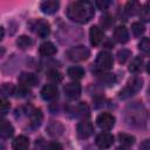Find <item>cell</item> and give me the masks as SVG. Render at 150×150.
I'll return each instance as SVG.
<instances>
[{
	"mask_svg": "<svg viewBox=\"0 0 150 150\" xmlns=\"http://www.w3.org/2000/svg\"><path fill=\"white\" fill-rule=\"evenodd\" d=\"M47 76H48V79H49L50 81L56 82V83L62 81V75H61V73H59V71L55 70V69L48 70V71H47Z\"/></svg>",
	"mask_w": 150,
	"mask_h": 150,
	"instance_id": "obj_32",
	"label": "cell"
},
{
	"mask_svg": "<svg viewBox=\"0 0 150 150\" xmlns=\"http://www.w3.org/2000/svg\"><path fill=\"white\" fill-rule=\"evenodd\" d=\"M28 145H29V139L26 136H18L12 143L13 150H27Z\"/></svg>",
	"mask_w": 150,
	"mask_h": 150,
	"instance_id": "obj_19",
	"label": "cell"
},
{
	"mask_svg": "<svg viewBox=\"0 0 150 150\" xmlns=\"http://www.w3.org/2000/svg\"><path fill=\"white\" fill-rule=\"evenodd\" d=\"M96 123L97 125L101 128V129H104V130H109L114 127L115 124V117L111 115V114H108V112H102L97 116L96 118Z\"/></svg>",
	"mask_w": 150,
	"mask_h": 150,
	"instance_id": "obj_7",
	"label": "cell"
},
{
	"mask_svg": "<svg viewBox=\"0 0 150 150\" xmlns=\"http://www.w3.org/2000/svg\"><path fill=\"white\" fill-rule=\"evenodd\" d=\"M89 38H90V43L93 46H98L102 42L104 35L101 28H98L97 26H93L89 30Z\"/></svg>",
	"mask_w": 150,
	"mask_h": 150,
	"instance_id": "obj_13",
	"label": "cell"
},
{
	"mask_svg": "<svg viewBox=\"0 0 150 150\" xmlns=\"http://www.w3.org/2000/svg\"><path fill=\"white\" fill-rule=\"evenodd\" d=\"M143 86V80L141 77H134L131 79L128 84L120 91V98H128V97H131L132 95H135Z\"/></svg>",
	"mask_w": 150,
	"mask_h": 150,
	"instance_id": "obj_4",
	"label": "cell"
},
{
	"mask_svg": "<svg viewBox=\"0 0 150 150\" xmlns=\"http://www.w3.org/2000/svg\"><path fill=\"white\" fill-rule=\"evenodd\" d=\"M112 56L109 52H100L96 57V67L100 70H109L112 68Z\"/></svg>",
	"mask_w": 150,
	"mask_h": 150,
	"instance_id": "obj_5",
	"label": "cell"
},
{
	"mask_svg": "<svg viewBox=\"0 0 150 150\" xmlns=\"http://www.w3.org/2000/svg\"><path fill=\"white\" fill-rule=\"evenodd\" d=\"M39 82L36 75H34L33 73H22L20 76H19V83H21L22 87H34L36 86Z\"/></svg>",
	"mask_w": 150,
	"mask_h": 150,
	"instance_id": "obj_12",
	"label": "cell"
},
{
	"mask_svg": "<svg viewBox=\"0 0 150 150\" xmlns=\"http://www.w3.org/2000/svg\"><path fill=\"white\" fill-rule=\"evenodd\" d=\"M67 74L73 80H80L84 76V70L81 67H70V68H68Z\"/></svg>",
	"mask_w": 150,
	"mask_h": 150,
	"instance_id": "obj_20",
	"label": "cell"
},
{
	"mask_svg": "<svg viewBox=\"0 0 150 150\" xmlns=\"http://www.w3.org/2000/svg\"><path fill=\"white\" fill-rule=\"evenodd\" d=\"M138 48L144 53V54H149L150 52V41L148 38H143L141 40V42L138 43Z\"/></svg>",
	"mask_w": 150,
	"mask_h": 150,
	"instance_id": "obj_33",
	"label": "cell"
},
{
	"mask_svg": "<svg viewBox=\"0 0 150 150\" xmlns=\"http://www.w3.org/2000/svg\"><path fill=\"white\" fill-rule=\"evenodd\" d=\"M30 27H32V30L40 38H46L50 33L49 23L45 20H36L30 25Z\"/></svg>",
	"mask_w": 150,
	"mask_h": 150,
	"instance_id": "obj_6",
	"label": "cell"
},
{
	"mask_svg": "<svg viewBox=\"0 0 150 150\" xmlns=\"http://www.w3.org/2000/svg\"><path fill=\"white\" fill-rule=\"evenodd\" d=\"M14 94H16V96H20V97H23V96H26L27 94H28V88H26V87H19V89H16L15 88V90H14Z\"/></svg>",
	"mask_w": 150,
	"mask_h": 150,
	"instance_id": "obj_36",
	"label": "cell"
},
{
	"mask_svg": "<svg viewBox=\"0 0 150 150\" xmlns=\"http://www.w3.org/2000/svg\"><path fill=\"white\" fill-rule=\"evenodd\" d=\"M131 30H132L135 36H141L145 32V27L142 22H134L131 25Z\"/></svg>",
	"mask_w": 150,
	"mask_h": 150,
	"instance_id": "obj_27",
	"label": "cell"
},
{
	"mask_svg": "<svg viewBox=\"0 0 150 150\" xmlns=\"http://www.w3.org/2000/svg\"><path fill=\"white\" fill-rule=\"evenodd\" d=\"M100 23H101L102 28L109 29V28L114 25V18H112L110 14H104V15L101 18V20H100Z\"/></svg>",
	"mask_w": 150,
	"mask_h": 150,
	"instance_id": "obj_25",
	"label": "cell"
},
{
	"mask_svg": "<svg viewBox=\"0 0 150 150\" xmlns=\"http://www.w3.org/2000/svg\"><path fill=\"white\" fill-rule=\"evenodd\" d=\"M39 52L41 55L43 56H52L54 54H56L57 49L55 47V45L53 42H49V41H46L43 43H41L40 48H39Z\"/></svg>",
	"mask_w": 150,
	"mask_h": 150,
	"instance_id": "obj_18",
	"label": "cell"
},
{
	"mask_svg": "<svg viewBox=\"0 0 150 150\" xmlns=\"http://www.w3.org/2000/svg\"><path fill=\"white\" fill-rule=\"evenodd\" d=\"M139 9H141V6L137 1H129L125 5V12L128 15H135L139 12Z\"/></svg>",
	"mask_w": 150,
	"mask_h": 150,
	"instance_id": "obj_22",
	"label": "cell"
},
{
	"mask_svg": "<svg viewBox=\"0 0 150 150\" xmlns=\"http://www.w3.org/2000/svg\"><path fill=\"white\" fill-rule=\"evenodd\" d=\"M139 15H141V19H143L144 21H149L150 14H149V4L148 2L139 9Z\"/></svg>",
	"mask_w": 150,
	"mask_h": 150,
	"instance_id": "obj_34",
	"label": "cell"
},
{
	"mask_svg": "<svg viewBox=\"0 0 150 150\" xmlns=\"http://www.w3.org/2000/svg\"><path fill=\"white\" fill-rule=\"evenodd\" d=\"M9 110V103L5 98H0V116H4Z\"/></svg>",
	"mask_w": 150,
	"mask_h": 150,
	"instance_id": "obj_35",
	"label": "cell"
},
{
	"mask_svg": "<svg viewBox=\"0 0 150 150\" xmlns=\"http://www.w3.org/2000/svg\"><path fill=\"white\" fill-rule=\"evenodd\" d=\"M42 120V115L40 110H33V112L30 114V123L34 127H39Z\"/></svg>",
	"mask_w": 150,
	"mask_h": 150,
	"instance_id": "obj_30",
	"label": "cell"
},
{
	"mask_svg": "<svg viewBox=\"0 0 150 150\" xmlns=\"http://www.w3.org/2000/svg\"><path fill=\"white\" fill-rule=\"evenodd\" d=\"M93 131H94L93 124L88 121H82L77 124L76 132H77V136L80 138H88L89 136H91Z\"/></svg>",
	"mask_w": 150,
	"mask_h": 150,
	"instance_id": "obj_9",
	"label": "cell"
},
{
	"mask_svg": "<svg viewBox=\"0 0 150 150\" xmlns=\"http://www.w3.org/2000/svg\"><path fill=\"white\" fill-rule=\"evenodd\" d=\"M96 4V6L100 8V9H107L109 6H110V1H96L95 2Z\"/></svg>",
	"mask_w": 150,
	"mask_h": 150,
	"instance_id": "obj_38",
	"label": "cell"
},
{
	"mask_svg": "<svg viewBox=\"0 0 150 150\" xmlns=\"http://www.w3.org/2000/svg\"><path fill=\"white\" fill-rule=\"evenodd\" d=\"M142 64H143V57H142V56H136V57L131 61V63H130V66H129V70H130L131 73H137V71L141 70Z\"/></svg>",
	"mask_w": 150,
	"mask_h": 150,
	"instance_id": "obj_23",
	"label": "cell"
},
{
	"mask_svg": "<svg viewBox=\"0 0 150 150\" xmlns=\"http://www.w3.org/2000/svg\"><path fill=\"white\" fill-rule=\"evenodd\" d=\"M14 134L13 125L5 120H0V138H9Z\"/></svg>",
	"mask_w": 150,
	"mask_h": 150,
	"instance_id": "obj_15",
	"label": "cell"
},
{
	"mask_svg": "<svg viewBox=\"0 0 150 150\" xmlns=\"http://www.w3.org/2000/svg\"><path fill=\"white\" fill-rule=\"evenodd\" d=\"M4 35H5V30H4V27H0V41L2 40Z\"/></svg>",
	"mask_w": 150,
	"mask_h": 150,
	"instance_id": "obj_40",
	"label": "cell"
},
{
	"mask_svg": "<svg viewBox=\"0 0 150 150\" xmlns=\"http://www.w3.org/2000/svg\"><path fill=\"white\" fill-rule=\"evenodd\" d=\"M59 7H60V2L59 1H55V0L43 1L40 5V8H41V11L45 14H54L55 12H57Z\"/></svg>",
	"mask_w": 150,
	"mask_h": 150,
	"instance_id": "obj_14",
	"label": "cell"
},
{
	"mask_svg": "<svg viewBox=\"0 0 150 150\" xmlns=\"http://www.w3.org/2000/svg\"><path fill=\"white\" fill-rule=\"evenodd\" d=\"M5 52H6L5 48H4V47H0V56H2V55L5 54Z\"/></svg>",
	"mask_w": 150,
	"mask_h": 150,
	"instance_id": "obj_41",
	"label": "cell"
},
{
	"mask_svg": "<svg viewBox=\"0 0 150 150\" xmlns=\"http://www.w3.org/2000/svg\"><path fill=\"white\" fill-rule=\"evenodd\" d=\"M47 150H62V145L59 142H53L48 144Z\"/></svg>",
	"mask_w": 150,
	"mask_h": 150,
	"instance_id": "obj_37",
	"label": "cell"
},
{
	"mask_svg": "<svg viewBox=\"0 0 150 150\" xmlns=\"http://www.w3.org/2000/svg\"><path fill=\"white\" fill-rule=\"evenodd\" d=\"M63 91H64V94L68 98L76 100L81 95V86L76 82H70V83H67L63 87Z\"/></svg>",
	"mask_w": 150,
	"mask_h": 150,
	"instance_id": "obj_8",
	"label": "cell"
},
{
	"mask_svg": "<svg viewBox=\"0 0 150 150\" xmlns=\"http://www.w3.org/2000/svg\"><path fill=\"white\" fill-rule=\"evenodd\" d=\"M98 81L104 86H111L115 82V76L112 74H102L98 77Z\"/></svg>",
	"mask_w": 150,
	"mask_h": 150,
	"instance_id": "obj_28",
	"label": "cell"
},
{
	"mask_svg": "<svg viewBox=\"0 0 150 150\" xmlns=\"http://www.w3.org/2000/svg\"><path fill=\"white\" fill-rule=\"evenodd\" d=\"M116 150H129V149H128V148H121V146H120V148H117Z\"/></svg>",
	"mask_w": 150,
	"mask_h": 150,
	"instance_id": "obj_42",
	"label": "cell"
},
{
	"mask_svg": "<svg viewBox=\"0 0 150 150\" xmlns=\"http://www.w3.org/2000/svg\"><path fill=\"white\" fill-rule=\"evenodd\" d=\"M16 45H18L19 48H21V49H26V48L30 47V45H32V40H30V38H28L27 35H21V36L18 38V40H16Z\"/></svg>",
	"mask_w": 150,
	"mask_h": 150,
	"instance_id": "obj_24",
	"label": "cell"
},
{
	"mask_svg": "<svg viewBox=\"0 0 150 150\" xmlns=\"http://www.w3.org/2000/svg\"><path fill=\"white\" fill-rule=\"evenodd\" d=\"M66 55L70 61L80 62V61L87 60L90 56V50L84 46H76V47H71L70 49H68Z\"/></svg>",
	"mask_w": 150,
	"mask_h": 150,
	"instance_id": "obj_3",
	"label": "cell"
},
{
	"mask_svg": "<svg viewBox=\"0 0 150 150\" xmlns=\"http://www.w3.org/2000/svg\"><path fill=\"white\" fill-rule=\"evenodd\" d=\"M118 139L123 145H132L135 142V137L128 134H118Z\"/></svg>",
	"mask_w": 150,
	"mask_h": 150,
	"instance_id": "obj_29",
	"label": "cell"
},
{
	"mask_svg": "<svg viewBox=\"0 0 150 150\" xmlns=\"http://www.w3.org/2000/svg\"><path fill=\"white\" fill-rule=\"evenodd\" d=\"M141 150H150V141L149 139H145L142 144H141Z\"/></svg>",
	"mask_w": 150,
	"mask_h": 150,
	"instance_id": "obj_39",
	"label": "cell"
},
{
	"mask_svg": "<svg viewBox=\"0 0 150 150\" xmlns=\"http://www.w3.org/2000/svg\"><path fill=\"white\" fill-rule=\"evenodd\" d=\"M74 115L81 118H87L89 116V107L86 103H80L76 105V108L74 109Z\"/></svg>",
	"mask_w": 150,
	"mask_h": 150,
	"instance_id": "obj_21",
	"label": "cell"
},
{
	"mask_svg": "<svg viewBox=\"0 0 150 150\" xmlns=\"http://www.w3.org/2000/svg\"><path fill=\"white\" fill-rule=\"evenodd\" d=\"M41 96L46 101H53V100L57 98L59 90H57L56 86H54V84H46L41 89Z\"/></svg>",
	"mask_w": 150,
	"mask_h": 150,
	"instance_id": "obj_10",
	"label": "cell"
},
{
	"mask_svg": "<svg viewBox=\"0 0 150 150\" xmlns=\"http://www.w3.org/2000/svg\"><path fill=\"white\" fill-rule=\"evenodd\" d=\"M131 56V52L129 49H121L117 52V60L120 63H124Z\"/></svg>",
	"mask_w": 150,
	"mask_h": 150,
	"instance_id": "obj_31",
	"label": "cell"
},
{
	"mask_svg": "<svg viewBox=\"0 0 150 150\" xmlns=\"http://www.w3.org/2000/svg\"><path fill=\"white\" fill-rule=\"evenodd\" d=\"M125 118L129 125L132 127H144L146 124L148 114L145 108L139 103L130 104L125 110Z\"/></svg>",
	"mask_w": 150,
	"mask_h": 150,
	"instance_id": "obj_2",
	"label": "cell"
},
{
	"mask_svg": "<svg viewBox=\"0 0 150 150\" xmlns=\"http://www.w3.org/2000/svg\"><path fill=\"white\" fill-rule=\"evenodd\" d=\"M114 39L120 43H125L129 40V33L128 29L124 26H118L114 30Z\"/></svg>",
	"mask_w": 150,
	"mask_h": 150,
	"instance_id": "obj_16",
	"label": "cell"
},
{
	"mask_svg": "<svg viewBox=\"0 0 150 150\" xmlns=\"http://www.w3.org/2000/svg\"><path fill=\"white\" fill-rule=\"evenodd\" d=\"M112 143H114V136L111 134H109V132H101L96 137V144L101 149L110 148L112 145Z\"/></svg>",
	"mask_w": 150,
	"mask_h": 150,
	"instance_id": "obj_11",
	"label": "cell"
},
{
	"mask_svg": "<svg viewBox=\"0 0 150 150\" xmlns=\"http://www.w3.org/2000/svg\"><path fill=\"white\" fill-rule=\"evenodd\" d=\"M95 14L94 5L89 1H73L67 7V16L71 21L86 23Z\"/></svg>",
	"mask_w": 150,
	"mask_h": 150,
	"instance_id": "obj_1",
	"label": "cell"
},
{
	"mask_svg": "<svg viewBox=\"0 0 150 150\" xmlns=\"http://www.w3.org/2000/svg\"><path fill=\"white\" fill-rule=\"evenodd\" d=\"M14 90H15V88L11 83H5V84H2L0 87V96L5 97V96L13 95L14 94Z\"/></svg>",
	"mask_w": 150,
	"mask_h": 150,
	"instance_id": "obj_26",
	"label": "cell"
},
{
	"mask_svg": "<svg viewBox=\"0 0 150 150\" xmlns=\"http://www.w3.org/2000/svg\"><path fill=\"white\" fill-rule=\"evenodd\" d=\"M46 130H47L48 135H50V136H53V137H59V136H61V135L63 134L64 128H63V125H62L61 123H59V122H50V123L47 125Z\"/></svg>",
	"mask_w": 150,
	"mask_h": 150,
	"instance_id": "obj_17",
	"label": "cell"
}]
</instances>
